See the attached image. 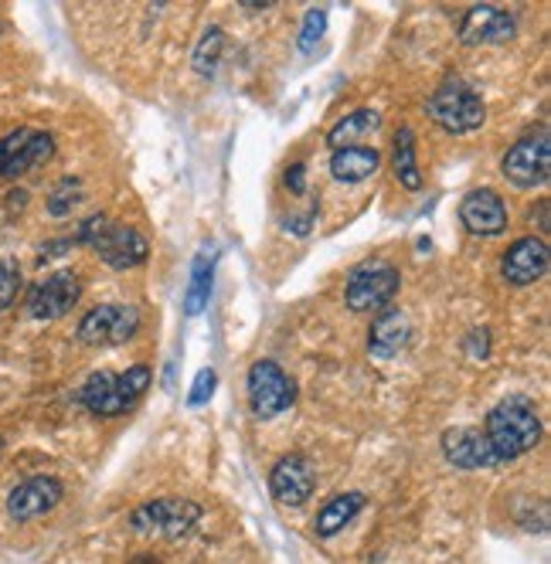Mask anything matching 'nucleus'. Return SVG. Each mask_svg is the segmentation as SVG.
I'll return each instance as SVG.
<instances>
[{
	"mask_svg": "<svg viewBox=\"0 0 551 564\" xmlns=\"http://www.w3.org/2000/svg\"><path fill=\"white\" fill-rule=\"evenodd\" d=\"M249 409L256 419H276L296 401V385L276 361H256L249 367Z\"/></svg>",
	"mask_w": 551,
	"mask_h": 564,
	"instance_id": "nucleus-7",
	"label": "nucleus"
},
{
	"mask_svg": "<svg viewBox=\"0 0 551 564\" xmlns=\"http://www.w3.org/2000/svg\"><path fill=\"white\" fill-rule=\"evenodd\" d=\"M459 222H464L470 235H480V238L501 235L507 228V204L501 201V195L490 191V187H480V191H470L459 201Z\"/></svg>",
	"mask_w": 551,
	"mask_h": 564,
	"instance_id": "nucleus-17",
	"label": "nucleus"
},
{
	"mask_svg": "<svg viewBox=\"0 0 551 564\" xmlns=\"http://www.w3.org/2000/svg\"><path fill=\"white\" fill-rule=\"evenodd\" d=\"M146 388H150V367H143V364L127 367L122 374L96 371V374H89V381L82 385L79 401L92 415L119 419L137 409V401L146 395Z\"/></svg>",
	"mask_w": 551,
	"mask_h": 564,
	"instance_id": "nucleus-2",
	"label": "nucleus"
},
{
	"mask_svg": "<svg viewBox=\"0 0 551 564\" xmlns=\"http://www.w3.org/2000/svg\"><path fill=\"white\" fill-rule=\"evenodd\" d=\"M361 510H364V493L351 490V493L333 496L330 504L317 514V520H314L317 538H333V534H341V530H344Z\"/></svg>",
	"mask_w": 551,
	"mask_h": 564,
	"instance_id": "nucleus-21",
	"label": "nucleus"
},
{
	"mask_svg": "<svg viewBox=\"0 0 551 564\" xmlns=\"http://www.w3.org/2000/svg\"><path fill=\"white\" fill-rule=\"evenodd\" d=\"M133 564H157V561H150V557H140V561H133Z\"/></svg>",
	"mask_w": 551,
	"mask_h": 564,
	"instance_id": "nucleus-33",
	"label": "nucleus"
},
{
	"mask_svg": "<svg viewBox=\"0 0 551 564\" xmlns=\"http://www.w3.org/2000/svg\"><path fill=\"white\" fill-rule=\"evenodd\" d=\"M0 453H4V438H0Z\"/></svg>",
	"mask_w": 551,
	"mask_h": 564,
	"instance_id": "nucleus-34",
	"label": "nucleus"
},
{
	"mask_svg": "<svg viewBox=\"0 0 551 564\" xmlns=\"http://www.w3.org/2000/svg\"><path fill=\"white\" fill-rule=\"evenodd\" d=\"M317 490V473H314V462L300 456V453H290L283 456L280 462L272 466L269 473V493L276 504L283 507H303L306 500L314 496Z\"/></svg>",
	"mask_w": 551,
	"mask_h": 564,
	"instance_id": "nucleus-12",
	"label": "nucleus"
},
{
	"mask_svg": "<svg viewBox=\"0 0 551 564\" xmlns=\"http://www.w3.org/2000/svg\"><path fill=\"white\" fill-rule=\"evenodd\" d=\"M222 45H225L222 27H208L201 35V42H198V48H195V72L198 75H214V69H219Z\"/></svg>",
	"mask_w": 551,
	"mask_h": 564,
	"instance_id": "nucleus-25",
	"label": "nucleus"
},
{
	"mask_svg": "<svg viewBox=\"0 0 551 564\" xmlns=\"http://www.w3.org/2000/svg\"><path fill=\"white\" fill-rule=\"evenodd\" d=\"M201 520V507L191 500L180 496H164V500H150V504L137 507L130 514V527L143 538H167L177 541L184 534H191Z\"/></svg>",
	"mask_w": 551,
	"mask_h": 564,
	"instance_id": "nucleus-4",
	"label": "nucleus"
},
{
	"mask_svg": "<svg viewBox=\"0 0 551 564\" xmlns=\"http://www.w3.org/2000/svg\"><path fill=\"white\" fill-rule=\"evenodd\" d=\"M548 262H551V256H548L544 238L525 235L504 252L501 275H504V282H511V286H535V282H541L548 275Z\"/></svg>",
	"mask_w": 551,
	"mask_h": 564,
	"instance_id": "nucleus-14",
	"label": "nucleus"
},
{
	"mask_svg": "<svg viewBox=\"0 0 551 564\" xmlns=\"http://www.w3.org/2000/svg\"><path fill=\"white\" fill-rule=\"evenodd\" d=\"M535 218H538V228L548 232V201H544V198L538 201V211L531 208V222H535Z\"/></svg>",
	"mask_w": 551,
	"mask_h": 564,
	"instance_id": "nucleus-32",
	"label": "nucleus"
},
{
	"mask_svg": "<svg viewBox=\"0 0 551 564\" xmlns=\"http://www.w3.org/2000/svg\"><path fill=\"white\" fill-rule=\"evenodd\" d=\"M391 171H395V180L402 184L406 191H419V187H422V171H419V161H415V133L409 127H402L395 133Z\"/></svg>",
	"mask_w": 551,
	"mask_h": 564,
	"instance_id": "nucleus-22",
	"label": "nucleus"
},
{
	"mask_svg": "<svg viewBox=\"0 0 551 564\" xmlns=\"http://www.w3.org/2000/svg\"><path fill=\"white\" fill-rule=\"evenodd\" d=\"M310 228H314V211L300 214V218H286V232H293V235H310Z\"/></svg>",
	"mask_w": 551,
	"mask_h": 564,
	"instance_id": "nucleus-31",
	"label": "nucleus"
},
{
	"mask_svg": "<svg viewBox=\"0 0 551 564\" xmlns=\"http://www.w3.org/2000/svg\"><path fill=\"white\" fill-rule=\"evenodd\" d=\"M82 296V282L75 272H51L42 279L38 286H31L27 293V317L31 320H58L79 303Z\"/></svg>",
	"mask_w": 551,
	"mask_h": 564,
	"instance_id": "nucleus-11",
	"label": "nucleus"
},
{
	"mask_svg": "<svg viewBox=\"0 0 551 564\" xmlns=\"http://www.w3.org/2000/svg\"><path fill=\"white\" fill-rule=\"evenodd\" d=\"M55 156V137L45 130H11L0 137V177H21L35 167H45Z\"/></svg>",
	"mask_w": 551,
	"mask_h": 564,
	"instance_id": "nucleus-9",
	"label": "nucleus"
},
{
	"mask_svg": "<svg viewBox=\"0 0 551 564\" xmlns=\"http://www.w3.org/2000/svg\"><path fill=\"white\" fill-rule=\"evenodd\" d=\"M483 435L490 449H494V456L501 459V466L531 453L541 443V422L535 415V404L525 398H507L494 404V409L486 412Z\"/></svg>",
	"mask_w": 551,
	"mask_h": 564,
	"instance_id": "nucleus-1",
	"label": "nucleus"
},
{
	"mask_svg": "<svg viewBox=\"0 0 551 564\" xmlns=\"http://www.w3.org/2000/svg\"><path fill=\"white\" fill-rule=\"evenodd\" d=\"M378 130H382V113H375V109H354L341 122H333L330 133H327V143H330V150L361 146V140L375 137Z\"/></svg>",
	"mask_w": 551,
	"mask_h": 564,
	"instance_id": "nucleus-20",
	"label": "nucleus"
},
{
	"mask_svg": "<svg viewBox=\"0 0 551 564\" xmlns=\"http://www.w3.org/2000/svg\"><path fill=\"white\" fill-rule=\"evenodd\" d=\"M467 354H470L473 361H486V354H490V337H486L483 327L470 330V337H467Z\"/></svg>",
	"mask_w": 551,
	"mask_h": 564,
	"instance_id": "nucleus-29",
	"label": "nucleus"
},
{
	"mask_svg": "<svg viewBox=\"0 0 551 564\" xmlns=\"http://www.w3.org/2000/svg\"><path fill=\"white\" fill-rule=\"evenodd\" d=\"M443 456L449 466L467 469V473H473V469H497L501 466V459L494 456V449H490V443H486V435L473 425L446 428L443 432Z\"/></svg>",
	"mask_w": 551,
	"mask_h": 564,
	"instance_id": "nucleus-13",
	"label": "nucleus"
},
{
	"mask_svg": "<svg viewBox=\"0 0 551 564\" xmlns=\"http://www.w3.org/2000/svg\"><path fill=\"white\" fill-rule=\"evenodd\" d=\"M517 35V21L514 14L490 8V4H477L464 14L459 21V42L467 48H480V45H504Z\"/></svg>",
	"mask_w": 551,
	"mask_h": 564,
	"instance_id": "nucleus-15",
	"label": "nucleus"
},
{
	"mask_svg": "<svg viewBox=\"0 0 551 564\" xmlns=\"http://www.w3.org/2000/svg\"><path fill=\"white\" fill-rule=\"evenodd\" d=\"M382 167V153L375 146H341L330 153V177L341 184H361L375 177Z\"/></svg>",
	"mask_w": 551,
	"mask_h": 564,
	"instance_id": "nucleus-19",
	"label": "nucleus"
},
{
	"mask_svg": "<svg viewBox=\"0 0 551 564\" xmlns=\"http://www.w3.org/2000/svg\"><path fill=\"white\" fill-rule=\"evenodd\" d=\"M303 177H306V167H303V164H293V167L286 171V187H290L293 195H303V191H306V180H303Z\"/></svg>",
	"mask_w": 551,
	"mask_h": 564,
	"instance_id": "nucleus-30",
	"label": "nucleus"
},
{
	"mask_svg": "<svg viewBox=\"0 0 551 564\" xmlns=\"http://www.w3.org/2000/svg\"><path fill=\"white\" fill-rule=\"evenodd\" d=\"M208 296H211V259H208V252H201L191 269V286H188V296H184V313H188V317H198V313L208 306Z\"/></svg>",
	"mask_w": 551,
	"mask_h": 564,
	"instance_id": "nucleus-23",
	"label": "nucleus"
},
{
	"mask_svg": "<svg viewBox=\"0 0 551 564\" xmlns=\"http://www.w3.org/2000/svg\"><path fill=\"white\" fill-rule=\"evenodd\" d=\"M61 496H66V486L55 477H31L24 480L21 486L11 490L8 496V514L14 520H35L48 510H55L61 504Z\"/></svg>",
	"mask_w": 551,
	"mask_h": 564,
	"instance_id": "nucleus-16",
	"label": "nucleus"
},
{
	"mask_svg": "<svg viewBox=\"0 0 551 564\" xmlns=\"http://www.w3.org/2000/svg\"><path fill=\"white\" fill-rule=\"evenodd\" d=\"M327 31V14L324 11H306L303 31H300V51H314V45L324 38Z\"/></svg>",
	"mask_w": 551,
	"mask_h": 564,
	"instance_id": "nucleus-27",
	"label": "nucleus"
},
{
	"mask_svg": "<svg viewBox=\"0 0 551 564\" xmlns=\"http://www.w3.org/2000/svg\"><path fill=\"white\" fill-rule=\"evenodd\" d=\"M82 180L79 177H61L55 187H51V195H48V214H55V218H66V214H72V208H79L82 204Z\"/></svg>",
	"mask_w": 551,
	"mask_h": 564,
	"instance_id": "nucleus-24",
	"label": "nucleus"
},
{
	"mask_svg": "<svg viewBox=\"0 0 551 564\" xmlns=\"http://www.w3.org/2000/svg\"><path fill=\"white\" fill-rule=\"evenodd\" d=\"M501 174L514 187H541L551 174V140L548 130L520 137L501 161Z\"/></svg>",
	"mask_w": 551,
	"mask_h": 564,
	"instance_id": "nucleus-8",
	"label": "nucleus"
},
{
	"mask_svg": "<svg viewBox=\"0 0 551 564\" xmlns=\"http://www.w3.org/2000/svg\"><path fill=\"white\" fill-rule=\"evenodd\" d=\"M140 330V309L133 303H103L92 306L79 320V343L85 348H119Z\"/></svg>",
	"mask_w": 551,
	"mask_h": 564,
	"instance_id": "nucleus-5",
	"label": "nucleus"
},
{
	"mask_svg": "<svg viewBox=\"0 0 551 564\" xmlns=\"http://www.w3.org/2000/svg\"><path fill=\"white\" fill-rule=\"evenodd\" d=\"M214 388H219V374H214L211 367L198 371L195 388H191V395H188V404H191V409H198V404H208L211 395H214Z\"/></svg>",
	"mask_w": 551,
	"mask_h": 564,
	"instance_id": "nucleus-28",
	"label": "nucleus"
},
{
	"mask_svg": "<svg viewBox=\"0 0 551 564\" xmlns=\"http://www.w3.org/2000/svg\"><path fill=\"white\" fill-rule=\"evenodd\" d=\"M89 248L96 252L109 269H133V266H143L146 256H150V242L143 232H137L133 225H116V222H106L99 225L96 238L89 242Z\"/></svg>",
	"mask_w": 551,
	"mask_h": 564,
	"instance_id": "nucleus-10",
	"label": "nucleus"
},
{
	"mask_svg": "<svg viewBox=\"0 0 551 564\" xmlns=\"http://www.w3.org/2000/svg\"><path fill=\"white\" fill-rule=\"evenodd\" d=\"M425 113L429 119L436 122L439 130L453 133V137H464V133H473L483 127L486 119V106H483V96L467 82V79H446L433 96L425 103Z\"/></svg>",
	"mask_w": 551,
	"mask_h": 564,
	"instance_id": "nucleus-3",
	"label": "nucleus"
},
{
	"mask_svg": "<svg viewBox=\"0 0 551 564\" xmlns=\"http://www.w3.org/2000/svg\"><path fill=\"white\" fill-rule=\"evenodd\" d=\"M398 286H402V275H398L395 266L388 262H364L357 269H351L348 286H344V303L351 313H375L385 309Z\"/></svg>",
	"mask_w": 551,
	"mask_h": 564,
	"instance_id": "nucleus-6",
	"label": "nucleus"
},
{
	"mask_svg": "<svg viewBox=\"0 0 551 564\" xmlns=\"http://www.w3.org/2000/svg\"><path fill=\"white\" fill-rule=\"evenodd\" d=\"M17 293H21V272H17V266L8 262V259H0V313H4L17 299Z\"/></svg>",
	"mask_w": 551,
	"mask_h": 564,
	"instance_id": "nucleus-26",
	"label": "nucleus"
},
{
	"mask_svg": "<svg viewBox=\"0 0 551 564\" xmlns=\"http://www.w3.org/2000/svg\"><path fill=\"white\" fill-rule=\"evenodd\" d=\"M412 340V324L402 309H385L382 317L372 324V333H367V351L372 357H382V361H391L398 357Z\"/></svg>",
	"mask_w": 551,
	"mask_h": 564,
	"instance_id": "nucleus-18",
	"label": "nucleus"
}]
</instances>
